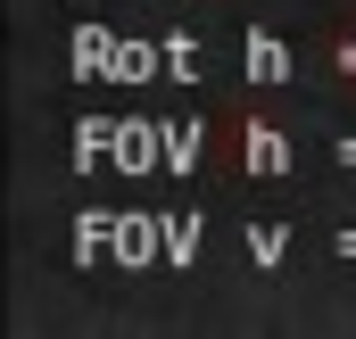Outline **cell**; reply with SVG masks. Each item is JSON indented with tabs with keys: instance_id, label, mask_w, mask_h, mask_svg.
<instances>
[]
</instances>
